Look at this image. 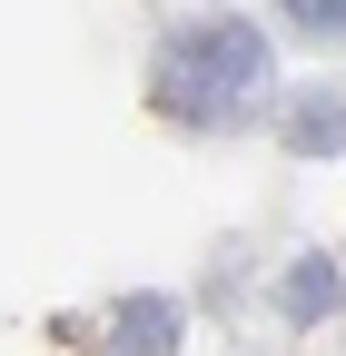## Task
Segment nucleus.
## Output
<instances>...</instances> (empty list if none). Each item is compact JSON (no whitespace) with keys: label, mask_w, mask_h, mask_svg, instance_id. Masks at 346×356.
Masks as SVG:
<instances>
[{"label":"nucleus","mask_w":346,"mask_h":356,"mask_svg":"<svg viewBox=\"0 0 346 356\" xmlns=\"http://www.w3.org/2000/svg\"><path fill=\"white\" fill-rule=\"evenodd\" d=\"M267 119H277L287 159H336V149H346V89H336V79H297Z\"/></svg>","instance_id":"2"},{"label":"nucleus","mask_w":346,"mask_h":356,"mask_svg":"<svg viewBox=\"0 0 346 356\" xmlns=\"http://www.w3.org/2000/svg\"><path fill=\"white\" fill-rule=\"evenodd\" d=\"M149 109L188 139H238L277 109V50L267 30L238 20V10H208V20H168L158 50H149Z\"/></svg>","instance_id":"1"},{"label":"nucleus","mask_w":346,"mask_h":356,"mask_svg":"<svg viewBox=\"0 0 346 356\" xmlns=\"http://www.w3.org/2000/svg\"><path fill=\"white\" fill-rule=\"evenodd\" d=\"M188 307L179 297H119L109 307V356H179Z\"/></svg>","instance_id":"4"},{"label":"nucleus","mask_w":346,"mask_h":356,"mask_svg":"<svg viewBox=\"0 0 346 356\" xmlns=\"http://www.w3.org/2000/svg\"><path fill=\"white\" fill-rule=\"evenodd\" d=\"M287 40H317V50H346V0H287Z\"/></svg>","instance_id":"5"},{"label":"nucleus","mask_w":346,"mask_h":356,"mask_svg":"<svg viewBox=\"0 0 346 356\" xmlns=\"http://www.w3.org/2000/svg\"><path fill=\"white\" fill-rule=\"evenodd\" d=\"M267 307L287 327H327L336 307H346V277H336V257H317V248H297L277 277H267Z\"/></svg>","instance_id":"3"}]
</instances>
